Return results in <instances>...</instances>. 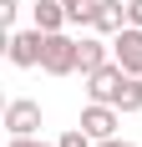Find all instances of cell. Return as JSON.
<instances>
[{"instance_id": "8", "label": "cell", "mask_w": 142, "mask_h": 147, "mask_svg": "<svg viewBox=\"0 0 142 147\" xmlns=\"http://www.w3.org/2000/svg\"><path fill=\"white\" fill-rule=\"evenodd\" d=\"M122 26H127V5H122V0H97V26H91V30L117 36Z\"/></svg>"}, {"instance_id": "2", "label": "cell", "mask_w": 142, "mask_h": 147, "mask_svg": "<svg viewBox=\"0 0 142 147\" xmlns=\"http://www.w3.org/2000/svg\"><path fill=\"white\" fill-rule=\"evenodd\" d=\"M41 71H46V76H71V71H76V36H66V30H46Z\"/></svg>"}, {"instance_id": "9", "label": "cell", "mask_w": 142, "mask_h": 147, "mask_svg": "<svg viewBox=\"0 0 142 147\" xmlns=\"http://www.w3.org/2000/svg\"><path fill=\"white\" fill-rule=\"evenodd\" d=\"M30 15H36L41 30H66V26H71V20H66V0H36Z\"/></svg>"}, {"instance_id": "13", "label": "cell", "mask_w": 142, "mask_h": 147, "mask_svg": "<svg viewBox=\"0 0 142 147\" xmlns=\"http://www.w3.org/2000/svg\"><path fill=\"white\" fill-rule=\"evenodd\" d=\"M5 147H56V142H41V132H36V137H10Z\"/></svg>"}, {"instance_id": "6", "label": "cell", "mask_w": 142, "mask_h": 147, "mask_svg": "<svg viewBox=\"0 0 142 147\" xmlns=\"http://www.w3.org/2000/svg\"><path fill=\"white\" fill-rule=\"evenodd\" d=\"M107 61H112V36H107V41H101V30L97 36H76V71H97V66H107Z\"/></svg>"}, {"instance_id": "10", "label": "cell", "mask_w": 142, "mask_h": 147, "mask_svg": "<svg viewBox=\"0 0 142 147\" xmlns=\"http://www.w3.org/2000/svg\"><path fill=\"white\" fill-rule=\"evenodd\" d=\"M112 107L127 117V112H142V76H122V86H117Z\"/></svg>"}, {"instance_id": "15", "label": "cell", "mask_w": 142, "mask_h": 147, "mask_svg": "<svg viewBox=\"0 0 142 147\" xmlns=\"http://www.w3.org/2000/svg\"><path fill=\"white\" fill-rule=\"evenodd\" d=\"M97 147H137V142H117V137H101Z\"/></svg>"}, {"instance_id": "5", "label": "cell", "mask_w": 142, "mask_h": 147, "mask_svg": "<svg viewBox=\"0 0 142 147\" xmlns=\"http://www.w3.org/2000/svg\"><path fill=\"white\" fill-rule=\"evenodd\" d=\"M117 122H122V112H117L112 102H86L81 107V127L97 137V142L101 137H117Z\"/></svg>"}, {"instance_id": "1", "label": "cell", "mask_w": 142, "mask_h": 147, "mask_svg": "<svg viewBox=\"0 0 142 147\" xmlns=\"http://www.w3.org/2000/svg\"><path fill=\"white\" fill-rule=\"evenodd\" d=\"M5 56H10V66H20V71L41 66V56H46V30H41V26H30V30H5Z\"/></svg>"}, {"instance_id": "14", "label": "cell", "mask_w": 142, "mask_h": 147, "mask_svg": "<svg viewBox=\"0 0 142 147\" xmlns=\"http://www.w3.org/2000/svg\"><path fill=\"white\" fill-rule=\"evenodd\" d=\"M127 26H142V0H127Z\"/></svg>"}, {"instance_id": "3", "label": "cell", "mask_w": 142, "mask_h": 147, "mask_svg": "<svg viewBox=\"0 0 142 147\" xmlns=\"http://www.w3.org/2000/svg\"><path fill=\"white\" fill-rule=\"evenodd\" d=\"M5 132H10V137H36V132H41V102L10 96V102H5Z\"/></svg>"}, {"instance_id": "11", "label": "cell", "mask_w": 142, "mask_h": 147, "mask_svg": "<svg viewBox=\"0 0 142 147\" xmlns=\"http://www.w3.org/2000/svg\"><path fill=\"white\" fill-rule=\"evenodd\" d=\"M56 147H97V137H91V132L81 127V122H76L71 132H61V137H56Z\"/></svg>"}, {"instance_id": "7", "label": "cell", "mask_w": 142, "mask_h": 147, "mask_svg": "<svg viewBox=\"0 0 142 147\" xmlns=\"http://www.w3.org/2000/svg\"><path fill=\"white\" fill-rule=\"evenodd\" d=\"M122 66H117V61H107V66H97V71H86V96H91V102H112L117 96V86H122Z\"/></svg>"}, {"instance_id": "16", "label": "cell", "mask_w": 142, "mask_h": 147, "mask_svg": "<svg viewBox=\"0 0 142 147\" xmlns=\"http://www.w3.org/2000/svg\"><path fill=\"white\" fill-rule=\"evenodd\" d=\"M66 5H76V0H66Z\"/></svg>"}, {"instance_id": "4", "label": "cell", "mask_w": 142, "mask_h": 147, "mask_svg": "<svg viewBox=\"0 0 142 147\" xmlns=\"http://www.w3.org/2000/svg\"><path fill=\"white\" fill-rule=\"evenodd\" d=\"M112 61L127 76H142V26H122L112 36Z\"/></svg>"}, {"instance_id": "12", "label": "cell", "mask_w": 142, "mask_h": 147, "mask_svg": "<svg viewBox=\"0 0 142 147\" xmlns=\"http://www.w3.org/2000/svg\"><path fill=\"white\" fill-rule=\"evenodd\" d=\"M15 15H20V0H0V20H5V30L15 26Z\"/></svg>"}]
</instances>
